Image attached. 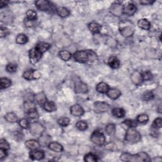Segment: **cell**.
I'll return each mask as SVG.
<instances>
[{
	"label": "cell",
	"instance_id": "cell-41",
	"mask_svg": "<svg viewBox=\"0 0 162 162\" xmlns=\"http://www.w3.org/2000/svg\"><path fill=\"white\" fill-rule=\"evenodd\" d=\"M149 121V117L146 114H141L137 117V122L146 124Z\"/></svg>",
	"mask_w": 162,
	"mask_h": 162
},
{
	"label": "cell",
	"instance_id": "cell-25",
	"mask_svg": "<svg viewBox=\"0 0 162 162\" xmlns=\"http://www.w3.org/2000/svg\"><path fill=\"white\" fill-rule=\"evenodd\" d=\"M89 30L93 34H98L101 31V26L96 22H91L88 25Z\"/></svg>",
	"mask_w": 162,
	"mask_h": 162
},
{
	"label": "cell",
	"instance_id": "cell-42",
	"mask_svg": "<svg viewBox=\"0 0 162 162\" xmlns=\"http://www.w3.org/2000/svg\"><path fill=\"white\" fill-rule=\"evenodd\" d=\"M58 124L62 127H67L70 124V119L67 117H62L58 120Z\"/></svg>",
	"mask_w": 162,
	"mask_h": 162
},
{
	"label": "cell",
	"instance_id": "cell-28",
	"mask_svg": "<svg viewBox=\"0 0 162 162\" xmlns=\"http://www.w3.org/2000/svg\"><path fill=\"white\" fill-rule=\"evenodd\" d=\"M112 115L118 118H123L125 115V111L121 108H115L112 111Z\"/></svg>",
	"mask_w": 162,
	"mask_h": 162
},
{
	"label": "cell",
	"instance_id": "cell-35",
	"mask_svg": "<svg viewBox=\"0 0 162 162\" xmlns=\"http://www.w3.org/2000/svg\"><path fill=\"white\" fill-rule=\"evenodd\" d=\"M105 131L108 135H113L116 131V127L113 124H110L106 126Z\"/></svg>",
	"mask_w": 162,
	"mask_h": 162
},
{
	"label": "cell",
	"instance_id": "cell-6",
	"mask_svg": "<svg viewBox=\"0 0 162 162\" xmlns=\"http://www.w3.org/2000/svg\"><path fill=\"white\" fill-rule=\"evenodd\" d=\"M38 9L42 12H52L53 10V5L47 0H39L35 2Z\"/></svg>",
	"mask_w": 162,
	"mask_h": 162
},
{
	"label": "cell",
	"instance_id": "cell-40",
	"mask_svg": "<svg viewBox=\"0 0 162 162\" xmlns=\"http://www.w3.org/2000/svg\"><path fill=\"white\" fill-rule=\"evenodd\" d=\"M154 98V95L151 91H146L144 92L142 95V99L145 101H151Z\"/></svg>",
	"mask_w": 162,
	"mask_h": 162
},
{
	"label": "cell",
	"instance_id": "cell-13",
	"mask_svg": "<svg viewBox=\"0 0 162 162\" xmlns=\"http://www.w3.org/2000/svg\"><path fill=\"white\" fill-rule=\"evenodd\" d=\"M136 11H137V7L133 3H128L124 6V14L127 16L134 15Z\"/></svg>",
	"mask_w": 162,
	"mask_h": 162
},
{
	"label": "cell",
	"instance_id": "cell-34",
	"mask_svg": "<svg viewBox=\"0 0 162 162\" xmlns=\"http://www.w3.org/2000/svg\"><path fill=\"white\" fill-rule=\"evenodd\" d=\"M0 86H1V89H7L9 87L11 86L12 85V81L9 79L6 78V77H3L2 78L0 79Z\"/></svg>",
	"mask_w": 162,
	"mask_h": 162
},
{
	"label": "cell",
	"instance_id": "cell-48",
	"mask_svg": "<svg viewBox=\"0 0 162 162\" xmlns=\"http://www.w3.org/2000/svg\"><path fill=\"white\" fill-rule=\"evenodd\" d=\"M0 149H3L8 151L10 149V144L5 139H2L0 140Z\"/></svg>",
	"mask_w": 162,
	"mask_h": 162
},
{
	"label": "cell",
	"instance_id": "cell-15",
	"mask_svg": "<svg viewBox=\"0 0 162 162\" xmlns=\"http://www.w3.org/2000/svg\"><path fill=\"white\" fill-rule=\"evenodd\" d=\"M29 157L32 160H41L45 157V153L40 150H31L29 153Z\"/></svg>",
	"mask_w": 162,
	"mask_h": 162
},
{
	"label": "cell",
	"instance_id": "cell-10",
	"mask_svg": "<svg viewBox=\"0 0 162 162\" xmlns=\"http://www.w3.org/2000/svg\"><path fill=\"white\" fill-rule=\"evenodd\" d=\"M29 55L30 62L32 64H36L39 62V60L42 56V54L40 53L39 51L34 47V48H32L29 51Z\"/></svg>",
	"mask_w": 162,
	"mask_h": 162
},
{
	"label": "cell",
	"instance_id": "cell-51",
	"mask_svg": "<svg viewBox=\"0 0 162 162\" xmlns=\"http://www.w3.org/2000/svg\"><path fill=\"white\" fill-rule=\"evenodd\" d=\"M155 2H153L151 0H141L140 2V3L143 5H152Z\"/></svg>",
	"mask_w": 162,
	"mask_h": 162
},
{
	"label": "cell",
	"instance_id": "cell-54",
	"mask_svg": "<svg viewBox=\"0 0 162 162\" xmlns=\"http://www.w3.org/2000/svg\"><path fill=\"white\" fill-rule=\"evenodd\" d=\"M158 112H159L160 113H161V106H159V108H158Z\"/></svg>",
	"mask_w": 162,
	"mask_h": 162
},
{
	"label": "cell",
	"instance_id": "cell-39",
	"mask_svg": "<svg viewBox=\"0 0 162 162\" xmlns=\"http://www.w3.org/2000/svg\"><path fill=\"white\" fill-rule=\"evenodd\" d=\"M98 160V157L91 153H88L84 157V161L87 162H95Z\"/></svg>",
	"mask_w": 162,
	"mask_h": 162
},
{
	"label": "cell",
	"instance_id": "cell-22",
	"mask_svg": "<svg viewBox=\"0 0 162 162\" xmlns=\"http://www.w3.org/2000/svg\"><path fill=\"white\" fill-rule=\"evenodd\" d=\"M50 47L51 46L49 44L46 43V42H39V43L37 44L36 46H35V48L42 55H43L45 52H46L47 51H48Z\"/></svg>",
	"mask_w": 162,
	"mask_h": 162
},
{
	"label": "cell",
	"instance_id": "cell-53",
	"mask_svg": "<svg viewBox=\"0 0 162 162\" xmlns=\"http://www.w3.org/2000/svg\"><path fill=\"white\" fill-rule=\"evenodd\" d=\"M8 3H9V2H7V1H1L0 2V8H2L5 6H6Z\"/></svg>",
	"mask_w": 162,
	"mask_h": 162
},
{
	"label": "cell",
	"instance_id": "cell-1",
	"mask_svg": "<svg viewBox=\"0 0 162 162\" xmlns=\"http://www.w3.org/2000/svg\"><path fill=\"white\" fill-rule=\"evenodd\" d=\"M121 160L122 161L129 162H146L151 161L149 156L145 152H140L138 154L131 155L130 153H124L121 156Z\"/></svg>",
	"mask_w": 162,
	"mask_h": 162
},
{
	"label": "cell",
	"instance_id": "cell-31",
	"mask_svg": "<svg viewBox=\"0 0 162 162\" xmlns=\"http://www.w3.org/2000/svg\"><path fill=\"white\" fill-rule=\"evenodd\" d=\"M58 55L62 60L63 61H69V59L72 58V54L70 52H69V51L67 50H62L59 52Z\"/></svg>",
	"mask_w": 162,
	"mask_h": 162
},
{
	"label": "cell",
	"instance_id": "cell-33",
	"mask_svg": "<svg viewBox=\"0 0 162 162\" xmlns=\"http://www.w3.org/2000/svg\"><path fill=\"white\" fill-rule=\"evenodd\" d=\"M28 119L29 121H31V123L32 122H37L39 118V113L37 112V110L32 111V112H30L27 113Z\"/></svg>",
	"mask_w": 162,
	"mask_h": 162
},
{
	"label": "cell",
	"instance_id": "cell-37",
	"mask_svg": "<svg viewBox=\"0 0 162 162\" xmlns=\"http://www.w3.org/2000/svg\"><path fill=\"white\" fill-rule=\"evenodd\" d=\"M75 127L80 131H86L88 128V124L86 121H80L76 124Z\"/></svg>",
	"mask_w": 162,
	"mask_h": 162
},
{
	"label": "cell",
	"instance_id": "cell-46",
	"mask_svg": "<svg viewBox=\"0 0 162 162\" xmlns=\"http://www.w3.org/2000/svg\"><path fill=\"white\" fill-rule=\"evenodd\" d=\"M17 70V65L15 63H9L8 64L6 67V70L9 73H13L15 72Z\"/></svg>",
	"mask_w": 162,
	"mask_h": 162
},
{
	"label": "cell",
	"instance_id": "cell-12",
	"mask_svg": "<svg viewBox=\"0 0 162 162\" xmlns=\"http://www.w3.org/2000/svg\"><path fill=\"white\" fill-rule=\"evenodd\" d=\"M70 114L74 117H81L84 114V110L82 108V107L78 105V104H75L72 105L70 107Z\"/></svg>",
	"mask_w": 162,
	"mask_h": 162
},
{
	"label": "cell",
	"instance_id": "cell-44",
	"mask_svg": "<svg viewBox=\"0 0 162 162\" xmlns=\"http://www.w3.org/2000/svg\"><path fill=\"white\" fill-rule=\"evenodd\" d=\"M162 126V119L161 118H157L153 122V124L151 125V128L155 129H160Z\"/></svg>",
	"mask_w": 162,
	"mask_h": 162
},
{
	"label": "cell",
	"instance_id": "cell-43",
	"mask_svg": "<svg viewBox=\"0 0 162 162\" xmlns=\"http://www.w3.org/2000/svg\"><path fill=\"white\" fill-rule=\"evenodd\" d=\"M123 124H125L127 127H128V128H135L138 126L137 121L131 120V119H127V120L124 121Z\"/></svg>",
	"mask_w": 162,
	"mask_h": 162
},
{
	"label": "cell",
	"instance_id": "cell-17",
	"mask_svg": "<svg viewBox=\"0 0 162 162\" xmlns=\"http://www.w3.org/2000/svg\"><path fill=\"white\" fill-rule=\"evenodd\" d=\"M106 94L108 96V98L115 100L120 97L121 96L122 93H121V91L118 89H117V88L110 89H110L108 91V92Z\"/></svg>",
	"mask_w": 162,
	"mask_h": 162
},
{
	"label": "cell",
	"instance_id": "cell-16",
	"mask_svg": "<svg viewBox=\"0 0 162 162\" xmlns=\"http://www.w3.org/2000/svg\"><path fill=\"white\" fill-rule=\"evenodd\" d=\"M107 64L108 65V66L112 68V69H117L120 67L121 62L116 56H112L108 58L107 61Z\"/></svg>",
	"mask_w": 162,
	"mask_h": 162
},
{
	"label": "cell",
	"instance_id": "cell-32",
	"mask_svg": "<svg viewBox=\"0 0 162 162\" xmlns=\"http://www.w3.org/2000/svg\"><path fill=\"white\" fill-rule=\"evenodd\" d=\"M27 36L24 34H19L16 38V42L19 45H24L28 42Z\"/></svg>",
	"mask_w": 162,
	"mask_h": 162
},
{
	"label": "cell",
	"instance_id": "cell-38",
	"mask_svg": "<svg viewBox=\"0 0 162 162\" xmlns=\"http://www.w3.org/2000/svg\"><path fill=\"white\" fill-rule=\"evenodd\" d=\"M27 19L31 21H35L37 19V13L33 10H29L26 13Z\"/></svg>",
	"mask_w": 162,
	"mask_h": 162
},
{
	"label": "cell",
	"instance_id": "cell-5",
	"mask_svg": "<svg viewBox=\"0 0 162 162\" xmlns=\"http://www.w3.org/2000/svg\"><path fill=\"white\" fill-rule=\"evenodd\" d=\"M91 141L98 146H103L106 142V138L103 132L98 130H96L91 135Z\"/></svg>",
	"mask_w": 162,
	"mask_h": 162
},
{
	"label": "cell",
	"instance_id": "cell-21",
	"mask_svg": "<svg viewBox=\"0 0 162 162\" xmlns=\"http://www.w3.org/2000/svg\"><path fill=\"white\" fill-rule=\"evenodd\" d=\"M96 89L99 93L105 94L110 89V86L108 84L103 82H101L96 85Z\"/></svg>",
	"mask_w": 162,
	"mask_h": 162
},
{
	"label": "cell",
	"instance_id": "cell-23",
	"mask_svg": "<svg viewBox=\"0 0 162 162\" xmlns=\"http://www.w3.org/2000/svg\"><path fill=\"white\" fill-rule=\"evenodd\" d=\"M25 146H26V147L31 150L37 149L41 146L40 143L38 141H37L36 140H34V139L27 141L26 142H25Z\"/></svg>",
	"mask_w": 162,
	"mask_h": 162
},
{
	"label": "cell",
	"instance_id": "cell-4",
	"mask_svg": "<svg viewBox=\"0 0 162 162\" xmlns=\"http://www.w3.org/2000/svg\"><path fill=\"white\" fill-rule=\"evenodd\" d=\"M141 139L140 133L135 129V128H129L125 135V140L130 144H135L139 142Z\"/></svg>",
	"mask_w": 162,
	"mask_h": 162
},
{
	"label": "cell",
	"instance_id": "cell-3",
	"mask_svg": "<svg viewBox=\"0 0 162 162\" xmlns=\"http://www.w3.org/2000/svg\"><path fill=\"white\" fill-rule=\"evenodd\" d=\"M96 56L92 51L78 50L74 54V58L77 62L84 63Z\"/></svg>",
	"mask_w": 162,
	"mask_h": 162
},
{
	"label": "cell",
	"instance_id": "cell-7",
	"mask_svg": "<svg viewBox=\"0 0 162 162\" xmlns=\"http://www.w3.org/2000/svg\"><path fill=\"white\" fill-rule=\"evenodd\" d=\"M29 130L34 136H41L45 131V127L38 122H35L30 124Z\"/></svg>",
	"mask_w": 162,
	"mask_h": 162
},
{
	"label": "cell",
	"instance_id": "cell-8",
	"mask_svg": "<svg viewBox=\"0 0 162 162\" xmlns=\"http://www.w3.org/2000/svg\"><path fill=\"white\" fill-rule=\"evenodd\" d=\"M110 12L115 16H121L124 14V5L118 2H114L110 7Z\"/></svg>",
	"mask_w": 162,
	"mask_h": 162
},
{
	"label": "cell",
	"instance_id": "cell-2",
	"mask_svg": "<svg viewBox=\"0 0 162 162\" xmlns=\"http://www.w3.org/2000/svg\"><path fill=\"white\" fill-rule=\"evenodd\" d=\"M118 29L121 35L125 38L131 37L135 32L134 23L128 20H122L119 23Z\"/></svg>",
	"mask_w": 162,
	"mask_h": 162
},
{
	"label": "cell",
	"instance_id": "cell-24",
	"mask_svg": "<svg viewBox=\"0 0 162 162\" xmlns=\"http://www.w3.org/2000/svg\"><path fill=\"white\" fill-rule=\"evenodd\" d=\"M42 106L48 112H53L56 110V104L52 101H47Z\"/></svg>",
	"mask_w": 162,
	"mask_h": 162
},
{
	"label": "cell",
	"instance_id": "cell-36",
	"mask_svg": "<svg viewBox=\"0 0 162 162\" xmlns=\"http://www.w3.org/2000/svg\"><path fill=\"white\" fill-rule=\"evenodd\" d=\"M12 20V15H10V12H4L1 13V21L8 22H10Z\"/></svg>",
	"mask_w": 162,
	"mask_h": 162
},
{
	"label": "cell",
	"instance_id": "cell-14",
	"mask_svg": "<svg viewBox=\"0 0 162 162\" xmlns=\"http://www.w3.org/2000/svg\"><path fill=\"white\" fill-rule=\"evenodd\" d=\"M131 81L135 86H140L143 82L142 73L139 71H134L131 75Z\"/></svg>",
	"mask_w": 162,
	"mask_h": 162
},
{
	"label": "cell",
	"instance_id": "cell-30",
	"mask_svg": "<svg viewBox=\"0 0 162 162\" xmlns=\"http://www.w3.org/2000/svg\"><path fill=\"white\" fill-rule=\"evenodd\" d=\"M75 87H76L75 91L77 92H79L81 93H87L89 90L87 85L81 81H80L79 83L77 84Z\"/></svg>",
	"mask_w": 162,
	"mask_h": 162
},
{
	"label": "cell",
	"instance_id": "cell-11",
	"mask_svg": "<svg viewBox=\"0 0 162 162\" xmlns=\"http://www.w3.org/2000/svg\"><path fill=\"white\" fill-rule=\"evenodd\" d=\"M23 77L27 81H31L33 79H38L41 77V74L38 71L32 69L25 70L23 75Z\"/></svg>",
	"mask_w": 162,
	"mask_h": 162
},
{
	"label": "cell",
	"instance_id": "cell-26",
	"mask_svg": "<svg viewBox=\"0 0 162 162\" xmlns=\"http://www.w3.org/2000/svg\"><path fill=\"white\" fill-rule=\"evenodd\" d=\"M56 12L58 16H60V17L65 18L67 17V16H69L70 15V11L67 9V8L60 6L58 7L56 9Z\"/></svg>",
	"mask_w": 162,
	"mask_h": 162
},
{
	"label": "cell",
	"instance_id": "cell-9",
	"mask_svg": "<svg viewBox=\"0 0 162 162\" xmlns=\"http://www.w3.org/2000/svg\"><path fill=\"white\" fill-rule=\"evenodd\" d=\"M110 109V105L106 102L96 101L94 103L93 110L96 113H105Z\"/></svg>",
	"mask_w": 162,
	"mask_h": 162
},
{
	"label": "cell",
	"instance_id": "cell-19",
	"mask_svg": "<svg viewBox=\"0 0 162 162\" xmlns=\"http://www.w3.org/2000/svg\"><path fill=\"white\" fill-rule=\"evenodd\" d=\"M23 108H24L25 112L27 113L30 112H32V111L36 110V104L34 102V101H31V100L25 101L24 104H23Z\"/></svg>",
	"mask_w": 162,
	"mask_h": 162
},
{
	"label": "cell",
	"instance_id": "cell-52",
	"mask_svg": "<svg viewBox=\"0 0 162 162\" xmlns=\"http://www.w3.org/2000/svg\"><path fill=\"white\" fill-rule=\"evenodd\" d=\"M25 26H26V27H32L33 26V21L29 20L27 19H25Z\"/></svg>",
	"mask_w": 162,
	"mask_h": 162
},
{
	"label": "cell",
	"instance_id": "cell-50",
	"mask_svg": "<svg viewBox=\"0 0 162 162\" xmlns=\"http://www.w3.org/2000/svg\"><path fill=\"white\" fill-rule=\"evenodd\" d=\"M7 157V151L0 149V160H2L3 159Z\"/></svg>",
	"mask_w": 162,
	"mask_h": 162
},
{
	"label": "cell",
	"instance_id": "cell-20",
	"mask_svg": "<svg viewBox=\"0 0 162 162\" xmlns=\"http://www.w3.org/2000/svg\"><path fill=\"white\" fill-rule=\"evenodd\" d=\"M34 99L38 105L42 106H43L44 104L47 101L46 96L44 92H41L37 94L36 95L34 96Z\"/></svg>",
	"mask_w": 162,
	"mask_h": 162
},
{
	"label": "cell",
	"instance_id": "cell-47",
	"mask_svg": "<svg viewBox=\"0 0 162 162\" xmlns=\"http://www.w3.org/2000/svg\"><path fill=\"white\" fill-rule=\"evenodd\" d=\"M10 31L7 27L1 26V29H0V36L2 38H5L10 34Z\"/></svg>",
	"mask_w": 162,
	"mask_h": 162
},
{
	"label": "cell",
	"instance_id": "cell-49",
	"mask_svg": "<svg viewBox=\"0 0 162 162\" xmlns=\"http://www.w3.org/2000/svg\"><path fill=\"white\" fill-rule=\"evenodd\" d=\"M143 81H149L153 79V74L149 71H146L142 74Z\"/></svg>",
	"mask_w": 162,
	"mask_h": 162
},
{
	"label": "cell",
	"instance_id": "cell-29",
	"mask_svg": "<svg viewBox=\"0 0 162 162\" xmlns=\"http://www.w3.org/2000/svg\"><path fill=\"white\" fill-rule=\"evenodd\" d=\"M138 27L144 30H149L151 27L150 22L145 19H140L138 22Z\"/></svg>",
	"mask_w": 162,
	"mask_h": 162
},
{
	"label": "cell",
	"instance_id": "cell-45",
	"mask_svg": "<svg viewBox=\"0 0 162 162\" xmlns=\"http://www.w3.org/2000/svg\"><path fill=\"white\" fill-rule=\"evenodd\" d=\"M20 126L24 129H27L30 127V124L29 121L26 118H22L21 120L19 121V122Z\"/></svg>",
	"mask_w": 162,
	"mask_h": 162
},
{
	"label": "cell",
	"instance_id": "cell-18",
	"mask_svg": "<svg viewBox=\"0 0 162 162\" xmlns=\"http://www.w3.org/2000/svg\"><path fill=\"white\" fill-rule=\"evenodd\" d=\"M48 147L51 151H55L56 153H61L63 150L62 145L58 142H50L48 145Z\"/></svg>",
	"mask_w": 162,
	"mask_h": 162
},
{
	"label": "cell",
	"instance_id": "cell-27",
	"mask_svg": "<svg viewBox=\"0 0 162 162\" xmlns=\"http://www.w3.org/2000/svg\"><path fill=\"white\" fill-rule=\"evenodd\" d=\"M5 119L9 123H15L19 121L17 115L13 112L8 113L5 115Z\"/></svg>",
	"mask_w": 162,
	"mask_h": 162
}]
</instances>
